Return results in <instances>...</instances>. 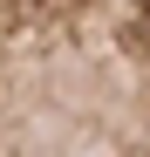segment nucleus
Masks as SVG:
<instances>
[{
  "label": "nucleus",
  "instance_id": "1",
  "mask_svg": "<svg viewBox=\"0 0 150 157\" xmlns=\"http://www.w3.org/2000/svg\"><path fill=\"white\" fill-rule=\"evenodd\" d=\"M0 157H150V0H0Z\"/></svg>",
  "mask_w": 150,
  "mask_h": 157
}]
</instances>
